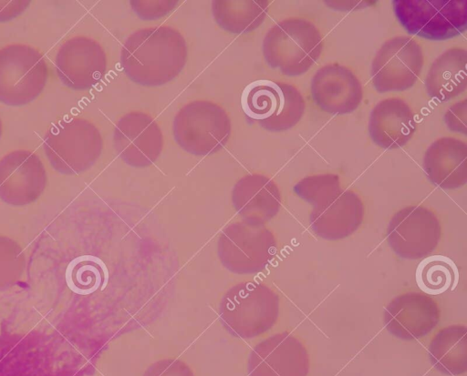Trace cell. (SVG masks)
<instances>
[{
    "label": "cell",
    "instance_id": "e0dca14e",
    "mask_svg": "<svg viewBox=\"0 0 467 376\" xmlns=\"http://www.w3.org/2000/svg\"><path fill=\"white\" fill-rule=\"evenodd\" d=\"M311 97L316 105L329 114H348L363 98L359 79L347 66L337 63L320 67L311 80Z\"/></svg>",
    "mask_w": 467,
    "mask_h": 376
},
{
    "label": "cell",
    "instance_id": "1f68e13d",
    "mask_svg": "<svg viewBox=\"0 0 467 376\" xmlns=\"http://www.w3.org/2000/svg\"><path fill=\"white\" fill-rule=\"evenodd\" d=\"M1 135H2V121H1V118H0V138H1Z\"/></svg>",
    "mask_w": 467,
    "mask_h": 376
},
{
    "label": "cell",
    "instance_id": "d6986e66",
    "mask_svg": "<svg viewBox=\"0 0 467 376\" xmlns=\"http://www.w3.org/2000/svg\"><path fill=\"white\" fill-rule=\"evenodd\" d=\"M281 193L270 178L253 173L241 178L232 190V203L244 220L265 224L280 210Z\"/></svg>",
    "mask_w": 467,
    "mask_h": 376
},
{
    "label": "cell",
    "instance_id": "7402d4cb",
    "mask_svg": "<svg viewBox=\"0 0 467 376\" xmlns=\"http://www.w3.org/2000/svg\"><path fill=\"white\" fill-rule=\"evenodd\" d=\"M467 51L451 47L439 56L425 79L430 97L440 102L449 101L463 93L467 87Z\"/></svg>",
    "mask_w": 467,
    "mask_h": 376
},
{
    "label": "cell",
    "instance_id": "2e32d148",
    "mask_svg": "<svg viewBox=\"0 0 467 376\" xmlns=\"http://www.w3.org/2000/svg\"><path fill=\"white\" fill-rule=\"evenodd\" d=\"M440 317L439 305L431 296L411 291L391 300L384 310V324L398 339L412 340L430 333Z\"/></svg>",
    "mask_w": 467,
    "mask_h": 376
},
{
    "label": "cell",
    "instance_id": "ac0fdd59",
    "mask_svg": "<svg viewBox=\"0 0 467 376\" xmlns=\"http://www.w3.org/2000/svg\"><path fill=\"white\" fill-rule=\"evenodd\" d=\"M365 208L357 193L342 189L328 201L314 207L310 227L318 237L338 240L353 234L361 225Z\"/></svg>",
    "mask_w": 467,
    "mask_h": 376
},
{
    "label": "cell",
    "instance_id": "4fadbf2b",
    "mask_svg": "<svg viewBox=\"0 0 467 376\" xmlns=\"http://www.w3.org/2000/svg\"><path fill=\"white\" fill-rule=\"evenodd\" d=\"M113 142L118 155L126 164L145 168L159 158L163 147V136L153 117L132 111L116 123Z\"/></svg>",
    "mask_w": 467,
    "mask_h": 376
},
{
    "label": "cell",
    "instance_id": "277c9868",
    "mask_svg": "<svg viewBox=\"0 0 467 376\" xmlns=\"http://www.w3.org/2000/svg\"><path fill=\"white\" fill-rule=\"evenodd\" d=\"M241 106L249 120L273 132L295 127L306 109L305 99L295 86L269 79L248 84L242 93Z\"/></svg>",
    "mask_w": 467,
    "mask_h": 376
},
{
    "label": "cell",
    "instance_id": "3957f363",
    "mask_svg": "<svg viewBox=\"0 0 467 376\" xmlns=\"http://www.w3.org/2000/svg\"><path fill=\"white\" fill-rule=\"evenodd\" d=\"M323 49V37L317 27L305 18L279 21L263 40L267 64L285 76L306 73L317 61Z\"/></svg>",
    "mask_w": 467,
    "mask_h": 376
},
{
    "label": "cell",
    "instance_id": "cb8c5ba5",
    "mask_svg": "<svg viewBox=\"0 0 467 376\" xmlns=\"http://www.w3.org/2000/svg\"><path fill=\"white\" fill-rule=\"evenodd\" d=\"M268 1L265 0H215L212 11L216 23L224 30L243 34L254 30L265 20Z\"/></svg>",
    "mask_w": 467,
    "mask_h": 376
},
{
    "label": "cell",
    "instance_id": "f1b7e54d",
    "mask_svg": "<svg viewBox=\"0 0 467 376\" xmlns=\"http://www.w3.org/2000/svg\"><path fill=\"white\" fill-rule=\"evenodd\" d=\"M176 3V1H130V5L140 17L151 20L168 14Z\"/></svg>",
    "mask_w": 467,
    "mask_h": 376
},
{
    "label": "cell",
    "instance_id": "8fae6325",
    "mask_svg": "<svg viewBox=\"0 0 467 376\" xmlns=\"http://www.w3.org/2000/svg\"><path fill=\"white\" fill-rule=\"evenodd\" d=\"M441 237L438 217L423 206H408L397 211L387 231L391 249L406 259L427 257L437 248Z\"/></svg>",
    "mask_w": 467,
    "mask_h": 376
},
{
    "label": "cell",
    "instance_id": "44dd1931",
    "mask_svg": "<svg viewBox=\"0 0 467 376\" xmlns=\"http://www.w3.org/2000/svg\"><path fill=\"white\" fill-rule=\"evenodd\" d=\"M423 168L429 179L443 189H455L467 182V145L464 141L444 137L426 150Z\"/></svg>",
    "mask_w": 467,
    "mask_h": 376
},
{
    "label": "cell",
    "instance_id": "8992f818",
    "mask_svg": "<svg viewBox=\"0 0 467 376\" xmlns=\"http://www.w3.org/2000/svg\"><path fill=\"white\" fill-rule=\"evenodd\" d=\"M226 111L208 100H194L183 106L172 123L173 137L186 152L206 156L223 148L231 135Z\"/></svg>",
    "mask_w": 467,
    "mask_h": 376
},
{
    "label": "cell",
    "instance_id": "603a6c76",
    "mask_svg": "<svg viewBox=\"0 0 467 376\" xmlns=\"http://www.w3.org/2000/svg\"><path fill=\"white\" fill-rule=\"evenodd\" d=\"M429 359L440 372L457 376L467 371V327L453 324L442 328L428 348Z\"/></svg>",
    "mask_w": 467,
    "mask_h": 376
},
{
    "label": "cell",
    "instance_id": "d4e9b609",
    "mask_svg": "<svg viewBox=\"0 0 467 376\" xmlns=\"http://www.w3.org/2000/svg\"><path fill=\"white\" fill-rule=\"evenodd\" d=\"M454 271V265L449 259L432 256L418 267L417 281L424 292L440 294L451 287Z\"/></svg>",
    "mask_w": 467,
    "mask_h": 376
},
{
    "label": "cell",
    "instance_id": "ba28073f",
    "mask_svg": "<svg viewBox=\"0 0 467 376\" xmlns=\"http://www.w3.org/2000/svg\"><path fill=\"white\" fill-rule=\"evenodd\" d=\"M48 76L42 54L24 44L0 48V102L12 107L36 99L44 89Z\"/></svg>",
    "mask_w": 467,
    "mask_h": 376
},
{
    "label": "cell",
    "instance_id": "4dcf8cb0",
    "mask_svg": "<svg viewBox=\"0 0 467 376\" xmlns=\"http://www.w3.org/2000/svg\"><path fill=\"white\" fill-rule=\"evenodd\" d=\"M28 5L27 1H0V21L9 20L20 14Z\"/></svg>",
    "mask_w": 467,
    "mask_h": 376
},
{
    "label": "cell",
    "instance_id": "52a82bcc",
    "mask_svg": "<svg viewBox=\"0 0 467 376\" xmlns=\"http://www.w3.org/2000/svg\"><path fill=\"white\" fill-rule=\"evenodd\" d=\"M275 252L274 233L265 224L246 220L226 226L217 243V254L223 266L240 275L261 272Z\"/></svg>",
    "mask_w": 467,
    "mask_h": 376
},
{
    "label": "cell",
    "instance_id": "f546056e",
    "mask_svg": "<svg viewBox=\"0 0 467 376\" xmlns=\"http://www.w3.org/2000/svg\"><path fill=\"white\" fill-rule=\"evenodd\" d=\"M467 100L452 105L444 115V121L450 130L466 135Z\"/></svg>",
    "mask_w": 467,
    "mask_h": 376
},
{
    "label": "cell",
    "instance_id": "4316f807",
    "mask_svg": "<svg viewBox=\"0 0 467 376\" xmlns=\"http://www.w3.org/2000/svg\"><path fill=\"white\" fill-rule=\"evenodd\" d=\"M341 190L339 177L332 173L306 177L294 187L296 194L314 207L328 201Z\"/></svg>",
    "mask_w": 467,
    "mask_h": 376
},
{
    "label": "cell",
    "instance_id": "9c48e42d",
    "mask_svg": "<svg viewBox=\"0 0 467 376\" xmlns=\"http://www.w3.org/2000/svg\"><path fill=\"white\" fill-rule=\"evenodd\" d=\"M393 8L409 33L426 39H449L467 27L466 0H395Z\"/></svg>",
    "mask_w": 467,
    "mask_h": 376
},
{
    "label": "cell",
    "instance_id": "5bb4252c",
    "mask_svg": "<svg viewBox=\"0 0 467 376\" xmlns=\"http://www.w3.org/2000/svg\"><path fill=\"white\" fill-rule=\"evenodd\" d=\"M47 173L38 156L15 150L0 159V198L12 206H26L45 190Z\"/></svg>",
    "mask_w": 467,
    "mask_h": 376
},
{
    "label": "cell",
    "instance_id": "30bf717a",
    "mask_svg": "<svg viewBox=\"0 0 467 376\" xmlns=\"http://www.w3.org/2000/svg\"><path fill=\"white\" fill-rule=\"evenodd\" d=\"M424 64L421 46L412 37L385 41L371 64V78L380 93L404 91L418 80Z\"/></svg>",
    "mask_w": 467,
    "mask_h": 376
},
{
    "label": "cell",
    "instance_id": "6da1fadb",
    "mask_svg": "<svg viewBox=\"0 0 467 376\" xmlns=\"http://www.w3.org/2000/svg\"><path fill=\"white\" fill-rule=\"evenodd\" d=\"M187 60L182 34L169 25L138 29L121 46L119 61L127 76L145 86H162L174 79Z\"/></svg>",
    "mask_w": 467,
    "mask_h": 376
},
{
    "label": "cell",
    "instance_id": "83f0119b",
    "mask_svg": "<svg viewBox=\"0 0 467 376\" xmlns=\"http://www.w3.org/2000/svg\"><path fill=\"white\" fill-rule=\"evenodd\" d=\"M142 376H194L192 370L178 359H161L150 364Z\"/></svg>",
    "mask_w": 467,
    "mask_h": 376
},
{
    "label": "cell",
    "instance_id": "7a4b0ae2",
    "mask_svg": "<svg viewBox=\"0 0 467 376\" xmlns=\"http://www.w3.org/2000/svg\"><path fill=\"white\" fill-rule=\"evenodd\" d=\"M279 306V297L269 286L244 281L234 285L224 293L219 306V318L233 336L253 339L275 324Z\"/></svg>",
    "mask_w": 467,
    "mask_h": 376
},
{
    "label": "cell",
    "instance_id": "7c38bea8",
    "mask_svg": "<svg viewBox=\"0 0 467 376\" xmlns=\"http://www.w3.org/2000/svg\"><path fill=\"white\" fill-rule=\"evenodd\" d=\"M248 376H307L309 355L291 333L274 334L257 343L247 361Z\"/></svg>",
    "mask_w": 467,
    "mask_h": 376
},
{
    "label": "cell",
    "instance_id": "9a60e30c",
    "mask_svg": "<svg viewBox=\"0 0 467 376\" xmlns=\"http://www.w3.org/2000/svg\"><path fill=\"white\" fill-rule=\"evenodd\" d=\"M107 69L106 53L96 40L78 36L60 46L56 57V70L67 86L88 89L99 83Z\"/></svg>",
    "mask_w": 467,
    "mask_h": 376
},
{
    "label": "cell",
    "instance_id": "484cf974",
    "mask_svg": "<svg viewBox=\"0 0 467 376\" xmlns=\"http://www.w3.org/2000/svg\"><path fill=\"white\" fill-rule=\"evenodd\" d=\"M26 263L20 244L8 236L0 235V291L11 289L21 280Z\"/></svg>",
    "mask_w": 467,
    "mask_h": 376
},
{
    "label": "cell",
    "instance_id": "5b68a950",
    "mask_svg": "<svg viewBox=\"0 0 467 376\" xmlns=\"http://www.w3.org/2000/svg\"><path fill=\"white\" fill-rule=\"evenodd\" d=\"M103 141L90 121L74 117L54 124L43 143L52 167L62 174L73 175L88 170L99 159Z\"/></svg>",
    "mask_w": 467,
    "mask_h": 376
},
{
    "label": "cell",
    "instance_id": "ffe728a7",
    "mask_svg": "<svg viewBox=\"0 0 467 376\" xmlns=\"http://www.w3.org/2000/svg\"><path fill=\"white\" fill-rule=\"evenodd\" d=\"M416 129V121L409 104L400 97L379 102L370 113L368 132L374 143L385 149L406 145Z\"/></svg>",
    "mask_w": 467,
    "mask_h": 376
}]
</instances>
